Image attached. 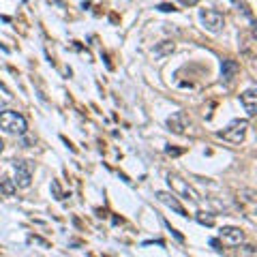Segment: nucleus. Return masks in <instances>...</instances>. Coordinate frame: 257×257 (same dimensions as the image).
I'll list each match as a JSON object with an SVG mask.
<instances>
[{
  "instance_id": "f257e3e1",
  "label": "nucleus",
  "mask_w": 257,
  "mask_h": 257,
  "mask_svg": "<svg viewBox=\"0 0 257 257\" xmlns=\"http://www.w3.org/2000/svg\"><path fill=\"white\" fill-rule=\"evenodd\" d=\"M0 128L11 135H24L28 128V122L20 111H13V109H5L0 111Z\"/></svg>"
},
{
  "instance_id": "f03ea898",
  "label": "nucleus",
  "mask_w": 257,
  "mask_h": 257,
  "mask_svg": "<svg viewBox=\"0 0 257 257\" xmlns=\"http://www.w3.org/2000/svg\"><path fill=\"white\" fill-rule=\"evenodd\" d=\"M199 20H202L204 28L210 30V32H221L225 26V18L223 13L219 11H212V9H206V11H199Z\"/></svg>"
},
{
  "instance_id": "7ed1b4c3",
  "label": "nucleus",
  "mask_w": 257,
  "mask_h": 257,
  "mask_svg": "<svg viewBox=\"0 0 257 257\" xmlns=\"http://www.w3.org/2000/svg\"><path fill=\"white\" fill-rule=\"evenodd\" d=\"M246 128H248V122L246 120H234L225 131L221 133V138L223 140H227L231 144H240L244 140V135H246Z\"/></svg>"
},
{
  "instance_id": "20e7f679",
  "label": "nucleus",
  "mask_w": 257,
  "mask_h": 257,
  "mask_svg": "<svg viewBox=\"0 0 257 257\" xmlns=\"http://www.w3.org/2000/svg\"><path fill=\"white\" fill-rule=\"evenodd\" d=\"M15 187L28 189L32 182V163L30 161H18L15 163Z\"/></svg>"
},
{
  "instance_id": "39448f33",
  "label": "nucleus",
  "mask_w": 257,
  "mask_h": 257,
  "mask_svg": "<svg viewBox=\"0 0 257 257\" xmlns=\"http://www.w3.org/2000/svg\"><path fill=\"white\" fill-rule=\"evenodd\" d=\"M167 182H170V187H172L176 193H180L182 197L191 199V202H197V199H199L197 193L189 187V182H184L182 178H178V176H167Z\"/></svg>"
},
{
  "instance_id": "423d86ee",
  "label": "nucleus",
  "mask_w": 257,
  "mask_h": 257,
  "mask_svg": "<svg viewBox=\"0 0 257 257\" xmlns=\"http://www.w3.org/2000/svg\"><path fill=\"white\" fill-rule=\"evenodd\" d=\"M240 103H242L246 116H255V111H257V90L255 88H248L246 92L240 94Z\"/></svg>"
},
{
  "instance_id": "0eeeda50",
  "label": "nucleus",
  "mask_w": 257,
  "mask_h": 257,
  "mask_svg": "<svg viewBox=\"0 0 257 257\" xmlns=\"http://www.w3.org/2000/svg\"><path fill=\"white\" fill-rule=\"evenodd\" d=\"M157 199H159V202H163L167 208H172L174 212H178V214H182V216H187V210H184V208H182V204L178 202V199H176V195H174V193L159 191V193H157Z\"/></svg>"
},
{
  "instance_id": "6e6552de",
  "label": "nucleus",
  "mask_w": 257,
  "mask_h": 257,
  "mask_svg": "<svg viewBox=\"0 0 257 257\" xmlns=\"http://www.w3.org/2000/svg\"><path fill=\"white\" fill-rule=\"evenodd\" d=\"M167 126H170L174 133H184V128L189 126L187 114H184V111H176V114H172L170 118H167Z\"/></svg>"
},
{
  "instance_id": "1a4fd4ad",
  "label": "nucleus",
  "mask_w": 257,
  "mask_h": 257,
  "mask_svg": "<svg viewBox=\"0 0 257 257\" xmlns=\"http://www.w3.org/2000/svg\"><path fill=\"white\" fill-rule=\"evenodd\" d=\"M221 238L227 240L229 244H240L244 240V234H242V229H238V227H223Z\"/></svg>"
},
{
  "instance_id": "9d476101",
  "label": "nucleus",
  "mask_w": 257,
  "mask_h": 257,
  "mask_svg": "<svg viewBox=\"0 0 257 257\" xmlns=\"http://www.w3.org/2000/svg\"><path fill=\"white\" fill-rule=\"evenodd\" d=\"M238 73V62L234 60H223V67H221V75L225 82H231L234 79V75Z\"/></svg>"
},
{
  "instance_id": "9b49d317",
  "label": "nucleus",
  "mask_w": 257,
  "mask_h": 257,
  "mask_svg": "<svg viewBox=\"0 0 257 257\" xmlns=\"http://www.w3.org/2000/svg\"><path fill=\"white\" fill-rule=\"evenodd\" d=\"M0 193L7 197H11L15 193V182L11 178H7V176H0Z\"/></svg>"
},
{
  "instance_id": "f8f14e48",
  "label": "nucleus",
  "mask_w": 257,
  "mask_h": 257,
  "mask_svg": "<svg viewBox=\"0 0 257 257\" xmlns=\"http://www.w3.org/2000/svg\"><path fill=\"white\" fill-rule=\"evenodd\" d=\"M172 52H174V43H172V41H163V43H161L157 50H155L157 56H165V54H172Z\"/></svg>"
},
{
  "instance_id": "ddd939ff",
  "label": "nucleus",
  "mask_w": 257,
  "mask_h": 257,
  "mask_svg": "<svg viewBox=\"0 0 257 257\" xmlns=\"http://www.w3.org/2000/svg\"><path fill=\"white\" fill-rule=\"evenodd\" d=\"M197 221L202 223V225H208V227H210V225H214V219L210 214H206V212H197Z\"/></svg>"
},
{
  "instance_id": "4468645a",
  "label": "nucleus",
  "mask_w": 257,
  "mask_h": 257,
  "mask_svg": "<svg viewBox=\"0 0 257 257\" xmlns=\"http://www.w3.org/2000/svg\"><path fill=\"white\" fill-rule=\"evenodd\" d=\"M52 191H54V195H56V199H64V195H62V191H60V187H58V180H54V182H52Z\"/></svg>"
},
{
  "instance_id": "2eb2a0df",
  "label": "nucleus",
  "mask_w": 257,
  "mask_h": 257,
  "mask_svg": "<svg viewBox=\"0 0 257 257\" xmlns=\"http://www.w3.org/2000/svg\"><path fill=\"white\" fill-rule=\"evenodd\" d=\"M157 9H159V11H165V13H167V11H176V7H172V5H159Z\"/></svg>"
},
{
  "instance_id": "dca6fc26",
  "label": "nucleus",
  "mask_w": 257,
  "mask_h": 257,
  "mask_svg": "<svg viewBox=\"0 0 257 257\" xmlns=\"http://www.w3.org/2000/svg\"><path fill=\"white\" fill-rule=\"evenodd\" d=\"M5 150V144H3V140H0V152H3Z\"/></svg>"
}]
</instances>
